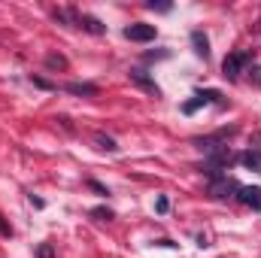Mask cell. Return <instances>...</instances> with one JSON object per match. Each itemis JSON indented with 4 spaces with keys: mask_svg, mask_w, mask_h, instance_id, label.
Segmentation results:
<instances>
[{
    "mask_svg": "<svg viewBox=\"0 0 261 258\" xmlns=\"http://www.w3.org/2000/svg\"><path fill=\"white\" fill-rule=\"evenodd\" d=\"M94 143H97V149H107V152H116V149H119L116 140L107 137V134H94Z\"/></svg>",
    "mask_w": 261,
    "mask_h": 258,
    "instance_id": "11",
    "label": "cell"
},
{
    "mask_svg": "<svg viewBox=\"0 0 261 258\" xmlns=\"http://www.w3.org/2000/svg\"><path fill=\"white\" fill-rule=\"evenodd\" d=\"M46 64H49V67H67V61H64V58H58V55H49V58H46Z\"/></svg>",
    "mask_w": 261,
    "mask_h": 258,
    "instance_id": "16",
    "label": "cell"
},
{
    "mask_svg": "<svg viewBox=\"0 0 261 258\" xmlns=\"http://www.w3.org/2000/svg\"><path fill=\"white\" fill-rule=\"evenodd\" d=\"M237 197H240L246 207H252V210H261V189H258V186H240Z\"/></svg>",
    "mask_w": 261,
    "mask_h": 258,
    "instance_id": "5",
    "label": "cell"
},
{
    "mask_svg": "<svg viewBox=\"0 0 261 258\" xmlns=\"http://www.w3.org/2000/svg\"><path fill=\"white\" fill-rule=\"evenodd\" d=\"M192 43H195V52L200 55V58H210V40H206L200 31H195V34H192Z\"/></svg>",
    "mask_w": 261,
    "mask_h": 258,
    "instance_id": "9",
    "label": "cell"
},
{
    "mask_svg": "<svg viewBox=\"0 0 261 258\" xmlns=\"http://www.w3.org/2000/svg\"><path fill=\"white\" fill-rule=\"evenodd\" d=\"M130 79H134V82H140L143 88H149L152 94H158V85H155V82H152V79H149L143 70H130Z\"/></svg>",
    "mask_w": 261,
    "mask_h": 258,
    "instance_id": "10",
    "label": "cell"
},
{
    "mask_svg": "<svg viewBox=\"0 0 261 258\" xmlns=\"http://www.w3.org/2000/svg\"><path fill=\"white\" fill-rule=\"evenodd\" d=\"M76 28H85L88 34H103V31H107L94 15H79V24H76Z\"/></svg>",
    "mask_w": 261,
    "mask_h": 258,
    "instance_id": "7",
    "label": "cell"
},
{
    "mask_svg": "<svg viewBox=\"0 0 261 258\" xmlns=\"http://www.w3.org/2000/svg\"><path fill=\"white\" fill-rule=\"evenodd\" d=\"M125 37L134 40V43H149V40H155V24H143V21H134L125 28Z\"/></svg>",
    "mask_w": 261,
    "mask_h": 258,
    "instance_id": "3",
    "label": "cell"
},
{
    "mask_svg": "<svg viewBox=\"0 0 261 258\" xmlns=\"http://www.w3.org/2000/svg\"><path fill=\"white\" fill-rule=\"evenodd\" d=\"M146 6H149V9H158V12H167V9H170L167 3H146Z\"/></svg>",
    "mask_w": 261,
    "mask_h": 258,
    "instance_id": "18",
    "label": "cell"
},
{
    "mask_svg": "<svg viewBox=\"0 0 261 258\" xmlns=\"http://www.w3.org/2000/svg\"><path fill=\"white\" fill-rule=\"evenodd\" d=\"M249 61H252V55H249V52H234V55H228V58H225L222 73H225L228 79H237V76L249 67Z\"/></svg>",
    "mask_w": 261,
    "mask_h": 258,
    "instance_id": "1",
    "label": "cell"
},
{
    "mask_svg": "<svg viewBox=\"0 0 261 258\" xmlns=\"http://www.w3.org/2000/svg\"><path fill=\"white\" fill-rule=\"evenodd\" d=\"M219 97H222V94H219V91H213V88H210V91H197V94H195V100L182 104V113H186V116H192L195 110L206 107V104H219Z\"/></svg>",
    "mask_w": 261,
    "mask_h": 258,
    "instance_id": "4",
    "label": "cell"
},
{
    "mask_svg": "<svg viewBox=\"0 0 261 258\" xmlns=\"http://www.w3.org/2000/svg\"><path fill=\"white\" fill-rule=\"evenodd\" d=\"M155 210H158V213H167V210H170V200H167V197L161 194V197L155 200Z\"/></svg>",
    "mask_w": 261,
    "mask_h": 258,
    "instance_id": "14",
    "label": "cell"
},
{
    "mask_svg": "<svg viewBox=\"0 0 261 258\" xmlns=\"http://www.w3.org/2000/svg\"><path fill=\"white\" fill-rule=\"evenodd\" d=\"M0 234H3V237H9V234H12V228L3 222V216H0Z\"/></svg>",
    "mask_w": 261,
    "mask_h": 258,
    "instance_id": "19",
    "label": "cell"
},
{
    "mask_svg": "<svg viewBox=\"0 0 261 258\" xmlns=\"http://www.w3.org/2000/svg\"><path fill=\"white\" fill-rule=\"evenodd\" d=\"M70 94H82V97H97V85L91 82H67L64 85Z\"/></svg>",
    "mask_w": 261,
    "mask_h": 258,
    "instance_id": "6",
    "label": "cell"
},
{
    "mask_svg": "<svg viewBox=\"0 0 261 258\" xmlns=\"http://www.w3.org/2000/svg\"><path fill=\"white\" fill-rule=\"evenodd\" d=\"M240 161H243L249 170L261 173V152H258V149H249V152H243V155H240Z\"/></svg>",
    "mask_w": 261,
    "mask_h": 258,
    "instance_id": "8",
    "label": "cell"
},
{
    "mask_svg": "<svg viewBox=\"0 0 261 258\" xmlns=\"http://www.w3.org/2000/svg\"><path fill=\"white\" fill-rule=\"evenodd\" d=\"M88 186H91V189H94L97 194H110L107 189H103V186H100V183H94V179H88Z\"/></svg>",
    "mask_w": 261,
    "mask_h": 258,
    "instance_id": "17",
    "label": "cell"
},
{
    "mask_svg": "<svg viewBox=\"0 0 261 258\" xmlns=\"http://www.w3.org/2000/svg\"><path fill=\"white\" fill-rule=\"evenodd\" d=\"M234 192H240V186H237L231 176H213V183H210V194H216L219 200H225V197H234Z\"/></svg>",
    "mask_w": 261,
    "mask_h": 258,
    "instance_id": "2",
    "label": "cell"
},
{
    "mask_svg": "<svg viewBox=\"0 0 261 258\" xmlns=\"http://www.w3.org/2000/svg\"><path fill=\"white\" fill-rule=\"evenodd\" d=\"M31 82H34L37 88H46V91H52V88H55L52 82H46V79H40V76H31Z\"/></svg>",
    "mask_w": 261,
    "mask_h": 258,
    "instance_id": "13",
    "label": "cell"
},
{
    "mask_svg": "<svg viewBox=\"0 0 261 258\" xmlns=\"http://www.w3.org/2000/svg\"><path fill=\"white\" fill-rule=\"evenodd\" d=\"M52 255H55V252H52V246H49V243H43V246L37 249V258H52Z\"/></svg>",
    "mask_w": 261,
    "mask_h": 258,
    "instance_id": "15",
    "label": "cell"
},
{
    "mask_svg": "<svg viewBox=\"0 0 261 258\" xmlns=\"http://www.w3.org/2000/svg\"><path fill=\"white\" fill-rule=\"evenodd\" d=\"M91 216H94L97 222H110V219H113V210H107V207H97V210H91Z\"/></svg>",
    "mask_w": 261,
    "mask_h": 258,
    "instance_id": "12",
    "label": "cell"
}]
</instances>
